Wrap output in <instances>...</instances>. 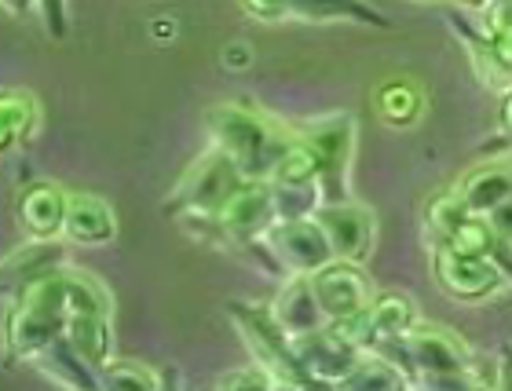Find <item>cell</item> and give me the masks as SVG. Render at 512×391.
<instances>
[{
  "label": "cell",
  "instance_id": "cell-10",
  "mask_svg": "<svg viewBox=\"0 0 512 391\" xmlns=\"http://www.w3.org/2000/svg\"><path fill=\"white\" fill-rule=\"evenodd\" d=\"M308 278L330 322H352V318L363 315L366 307H370V300L377 296L374 286H370V278L352 260H330V264L319 267Z\"/></svg>",
  "mask_w": 512,
  "mask_h": 391
},
{
  "label": "cell",
  "instance_id": "cell-17",
  "mask_svg": "<svg viewBox=\"0 0 512 391\" xmlns=\"http://www.w3.org/2000/svg\"><path fill=\"white\" fill-rule=\"evenodd\" d=\"M19 223L30 238H55L63 234V216H66V194L48 180H37L30 187H22L19 194Z\"/></svg>",
  "mask_w": 512,
  "mask_h": 391
},
{
  "label": "cell",
  "instance_id": "cell-22",
  "mask_svg": "<svg viewBox=\"0 0 512 391\" xmlns=\"http://www.w3.org/2000/svg\"><path fill=\"white\" fill-rule=\"evenodd\" d=\"M374 106L384 125L410 128V125H417V117L425 110V96H421V88H417L414 81L395 77V81H384L374 92Z\"/></svg>",
  "mask_w": 512,
  "mask_h": 391
},
{
  "label": "cell",
  "instance_id": "cell-21",
  "mask_svg": "<svg viewBox=\"0 0 512 391\" xmlns=\"http://www.w3.org/2000/svg\"><path fill=\"white\" fill-rule=\"evenodd\" d=\"M289 15L304 22H359V26H381V30L392 26L370 0H293Z\"/></svg>",
  "mask_w": 512,
  "mask_h": 391
},
{
  "label": "cell",
  "instance_id": "cell-31",
  "mask_svg": "<svg viewBox=\"0 0 512 391\" xmlns=\"http://www.w3.org/2000/svg\"><path fill=\"white\" fill-rule=\"evenodd\" d=\"M502 132L512 139V88L505 92V99H502Z\"/></svg>",
  "mask_w": 512,
  "mask_h": 391
},
{
  "label": "cell",
  "instance_id": "cell-12",
  "mask_svg": "<svg viewBox=\"0 0 512 391\" xmlns=\"http://www.w3.org/2000/svg\"><path fill=\"white\" fill-rule=\"evenodd\" d=\"M319 227L326 231V242L333 249V260H366L370 249H374L377 238V220L374 212L359 205V201H326L319 212H315Z\"/></svg>",
  "mask_w": 512,
  "mask_h": 391
},
{
  "label": "cell",
  "instance_id": "cell-4",
  "mask_svg": "<svg viewBox=\"0 0 512 391\" xmlns=\"http://www.w3.org/2000/svg\"><path fill=\"white\" fill-rule=\"evenodd\" d=\"M231 318L238 322L242 329V337H246L249 351H253V359L271 370L278 384H293V388H304L308 381V373L300 366L297 359V348H293V337H289L286 329L278 326V318L271 307H246V304H231Z\"/></svg>",
  "mask_w": 512,
  "mask_h": 391
},
{
  "label": "cell",
  "instance_id": "cell-2",
  "mask_svg": "<svg viewBox=\"0 0 512 391\" xmlns=\"http://www.w3.org/2000/svg\"><path fill=\"white\" fill-rule=\"evenodd\" d=\"M66 322H70V304H66L63 271H52L15 296V307L4 322V351L11 359L30 362L52 340L66 337Z\"/></svg>",
  "mask_w": 512,
  "mask_h": 391
},
{
  "label": "cell",
  "instance_id": "cell-15",
  "mask_svg": "<svg viewBox=\"0 0 512 391\" xmlns=\"http://www.w3.org/2000/svg\"><path fill=\"white\" fill-rule=\"evenodd\" d=\"M63 234L74 245H110L118 238L114 209L96 194H66Z\"/></svg>",
  "mask_w": 512,
  "mask_h": 391
},
{
  "label": "cell",
  "instance_id": "cell-5",
  "mask_svg": "<svg viewBox=\"0 0 512 391\" xmlns=\"http://www.w3.org/2000/svg\"><path fill=\"white\" fill-rule=\"evenodd\" d=\"M432 275H436L439 289L461 304H483L509 282L491 256L461 253V249H450L443 242H436V249H432Z\"/></svg>",
  "mask_w": 512,
  "mask_h": 391
},
{
  "label": "cell",
  "instance_id": "cell-30",
  "mask_svg": "<svg viewBox=\"0 0 512 391\" xmlns=\"http://www.w3.org/2000/svg\"><path fill=\"white\" fill-rule=\"evenodd\" d=\"M498 377H494V384L498 388H512V348H502V355H498Z\"/></svg>",
  "mask_w": 512,
  "mask_h": 391
},
{
  "label": "cell",
  "instance_id": "cell-32",
  "mask_svg": "<svg viewBox=\"0 0 512 391\" xmlns=\"http://www.w3.org/2000/svg\"><path fill=\"white\" fill-rule=\"evenodd\" d=\"M0 4H4V8H11L15 15H22V11L30 8V0H0Z\"/></svg>",
  "mask_w": 512,
  "mask_h": 391
},
{
  "label": "cell",
  "instance_id": "cell-1",
  "mask_svg": "<svg viewBox=\"0 0 512 391\" xmlns=\"http://www.w3.org/2000/svg\"><path fill=\"white\" fill-rule=\"evenodd\" d=\"M213 147L224 150L231 165H235L246 180H271L278 158L286 154V147L293 139L282 132L278 125H271L264 114H256L249 106L224 103L213 106L205 114Z\"/></svg>",
  "mask_w": 512,
  "mask_h": 391
},
{
  "label": "cell",
  "instance_id": "cell-26",
  "mask_svg": "<svg viewBox=\"0 0 512 391\" xmlns=\"http://www.w3.org/2000/svg\"><path fill=\"white\" fill-rule=\"evenodd\" d=\"M220 388H271V384H278L275 377H271V370H264L260 362H256V370H235L227 373V377H220Z\"/></svg>",
  "mask_w": 512,
  "mask_h": 391
},
{
  "label": "cell",
  "instance_id": "cell-19",
  "mask_svg": "<svg viewBox=\"0 0 512 391\" xmlns=\"http://www.w3.org/2000/svg\"><path fill=\"white\" fill-rule=\"evenodd\" d=\"M33 366L48 377V381H55V384H66V388H99V373L88 366L81 355L74 351V344L66 337H59V340H52L48 348H41L37 355H33Z\"/></svg>",
  "mask_w": 512,
  "mask_h": 391
},
{
  "label": "cell",
  "instance_id": "cell-25",
  "mask_svg": "<svg viewBox=\"0 0 512 391\" xmlns=\"http://www.w3.org/2000/svg\"><path fill=\"white\" fill-rule=\"evenodd\" d=\"M99 381L107 384V388H118V391H150L158 388L161 377L154 370H147L143 362H110V366H103V373H99Z\"/></svg>",
  "mask_w": 512,
  "mask_h": 391
},
{
  "label": "cell",
  "instance_id": "cell-9",
  "mask_svg": "<svg viewBox=\"0 0 512 391\" xmlns=\"http://www.w3.org/2000/svg\"><path fill=\"white\" fill-rule=\"evenodd\" d=\"M246 180L242 172L231 165L224 150H209L191 172H187V180L176 187L169 201V212H180V216H213L224 198L235 191L238 183Z\"/></svg>",
  "mask_w": 512,
  "mask_h": 391
},
{
  "label": "cell",
  "instance_id": "cell-3",
  "mask_svg": "<svg viewBox=\"0 0 512 391\" xmlns=\"http://www.w3.org/2000/svg\"><path fill=\"white\" fill-rule=\"evenodd\" d=\"M406 381L421 384H465L472 370V348L447 326L417 322L403 337Z\"/></svg>",
  "mask_w": 512,
  "mask_h": 391
},
{
  "label": "cell",
  "instance_id": "cell-27",
  "mask_svg": "<svg viewBox=\"0 0 512 391\" xmlns=\"http://www.w3.org/2000/svg\"><path fill=\"white\" fill-rule=\"evenodd\" d=\"M483 220L491 223L494 238L502 245H509L512 249V198H505L502 205H494L491 212H483Z\"/></svg>",
  "mask_w": 512,
  "mask_h": 391
},
{
  "label": "cell",
  "instance_id": "cell-28",
  "mask_svg": "<svg viewBox=\"0 0 512 391\" xmlns=\"http://www.w3.org/2000/svg\"><path fill=\"white\" fill-rule=\"evenodd\" d=\"M37 4H41L44 30L52 33L55 41H63L66 37V0H37Z\"/></svg>",
  "mask_w": 512,
  "mask_h": 391
},
{
  "label": "cell",
  "instance_id": "cell-6",
  "mask_svg": "<svg viewBox=\"0 0 512 391\" xmlns=\"http://www.w3.org/2000/svg\"><path fill=\"white\" fill-rule=\"evenodd\" d=\"M264 249L278 264L282 275H315L319 267L333 260V249L326 242V231L319 227L315 216L304 220H275L264 234Z\"/></svg>",
  "mask_w": 512,
  "mask_h": 391
},
{
  "label": "cell",
  "instance_id": "cell-8",
  "mask_svg": "<svg viewBox=\"0 0 512 391\" xmlns=\"http://www.w3.org/2000/svg\"><path fill=\"white\" fill-rule=\"evenodd\" d=\"M293 348H297V359L311 384H348V377L366 355V348H359L337 322L297 337Z\"/></svg>",
  "mask_w": 512,
  "mask_h": 391
},
{
  "label": "cell",
  "instance_id": "cell-13",
  "mask_svg": "<svg viewBox=\"0 0 512 391\" xmlns=\"http://www.w3.org/2000/svg\"><path fill=\"white\" fill-rule=\"evenodd\" d=\"M417 322H421V315H417L414 300L406 293H377L363 315L352 318V322H337V326H341L359 348L374 351L384 340L406 337Z\"/></svg>",
  "mask_w": 512,
  "mask_h": 391
},
{
  "label": "cell",
  "instance_id": "cell-23",
  "mask_svg": "<svg viewBox=\"0 0 512 391\" xmlns=\"http://www.w3.org/2000/svg\"><path fill=\"white\" fill-rule=\"evenodd\" d=\"M37 121V99L30 92H0V154L30 136Z\"/></svg>",
  "mask_w": 512,
  "mask_h": 391
},
{
  "label": "cell",
  "instance_id": "cell-14",
  "mask_svg": "<svg viewBox=\"0 0 512 391\" xmlns=\"http://www.w3.org/2000/svg\"><path fill=\"white\" fill-rule=\"evenodd\" d=\"M59 264H63V245H55L52 238H33L30 245L0 260V300L19 296L37 278L59 271Z\"/></svg>",
  "mask_w": 512,
  "mask_h": 391
},
{
  "label": "cell",
  "instance_id": "cell-16",
  "mask_svg": "<svg viewBox=\"0 0 512 391\" xmlns=\"http://www.w3.org/2000/svg\"><path fill=\"white\" fill-rule=\"evenodd\" d=\"M271 311H275L278 326L286 329L293 340L304 337V333H315V329H322V326H330V318L322 311L308 275H289V282L282 286V293H278Z\"/></svg>",
  "mask_w": 512,
  "mask_h": 391
},
{
  "label": "cell",
  "instance_id": "cell-11",
  "mask_svg": "<svg viewBox=\"0 0 512 391\" xmlns=\"http://www.w3.org/2000/svg\"><path fill=\"white\" fill-rule=\"evenodd\" d=\"M216 227L224 231L227 242H253L275 223V198L267 180H242L227 194L224 205L213 212Z\"/></svg>",
  "mask_w": 512,
  "mask_h": 391
},
{
  "label": "cell",
  "instance_id": "cell-20",
  "mask_svg": "<svg viewBox=\"0 0 512 391\" xmlns=\"http://www.w3.org/2000/svg\"><path fill=\"white\" fill-rule=\"evenodd\" d=\"M66 340L74 344V351L103 373V366L114 362V333H110V315H74L66 322Z\"/></svg>",
  "mask_w": 512,
  "mask_h": 391
},
{
  "label": "cell",
  "instance_id": "cell-18",
  "mask_svg": "<svg viewBox=\"0 0 512 391\" xmlns=\"http://www.w3.org/2000/svg\"><path fill=\"white\" fill-rule=\"evenodd\" d=\"M454 191L465 201V209L483 216L494 205H502L505 198H512V165L509 161H487L480 169H472Z\"/></svg>",
  "mask_w": 512,
  "mask_h": 391
},
{
  "label": "cell",
  "instance_id": "cell-24",
  "mask_svg": "<svg viewBox=\"0 0 512 391\" xmlns=\"http://www.w3.org/2000/svg\"><path fill=\"white\" fill-rule=\"evenodd\" d=\"M271 183V180H267ZM271 198H275V220H304L326 205L322 183H271Z\"/></svg>",
  "mask_w": 512,
  "mask_h": 391
},
{
  "label": "cell",
  "instance_id": "cell-7",
  "mask_svg": "<svg viewBox=\"0 0 512 391\" xmlns=\"http://www.w3.org/2000/svg\"><path fill=\"white\" fill-rule=\"evenodd\" d=\"M300 139L319 154L326 201L348 198V180H352V158H355V117L352 114L319 117V121H311L304 128Z\"/></svg>",
  "mask_w": 512,
  "mask_h": 391
},
{
  "label": "cell",
  "instance_id": "cell-29",
  "mask_svg": "<svg viewBox=\"0 0 512 391\" xmlns=\"http://www.w3.org/2000/svg\"><path fill=\"white\" fill-rule=\"evenodd\" d=\"M246 4V11L249 15H256V19H286L289 15V4L293 0H242Z\"/></svg>",
  "mask_w": 512,
  "mask_h": 391
}]
</instances>
